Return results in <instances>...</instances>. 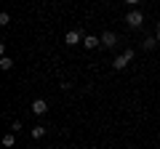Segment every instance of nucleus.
Returning <instances> with one entry per match:
<instances>
[{"mask_svg": "<svg viewBox=\"0 0 160 149\" xmlns=\"http://www.w3.org/2000/svg\"><path fill=\"white\" fill-rule=\"evenodd\" d=\"M83 46H86L88 51H93V48H99V46H102V40H99L96 35H86V40H83Z\"/></svg>", "mask_w": 160, "mask_h": 149, "instance_id": "423d86ee", "label": "nucleus"}, {"mask_svg": "<svg viewBox=\"0 0 160 149\" xmlns=\"http://www.w3.org/2000/svg\"><path fill=\"white\" fill-rule=\"evenodd\" d=\"M8 22H11V16H8V13H6V11H3V13H0V24H3V27H6V24H8Z\"/></svg>", "mask_w": 160, "mask_h": 149, "instance_id": "9b49d317", "label": "nucleus"}, {"mask_svg": "<svg viewBox=\"0 0 160 149\" xmlns=\"http://www.w3.org/2000/svg\"><path fill=\"white\" fill-rule=\"evenodd\" d=\"M19 128H22V123H19V120H13V123H11V131H13V133H19Z\"/></svg>", "mask_w": 160, "mask_h": 149, "instance_id": "f8f14e48", "label": "nucleus"}, {"mask_svg": "<svg viewBox=\"0 0 160 149\" xmlns=\"http://www.w3.org/2000/svg\"><path fill=\"white\" fill-rule=\"evenodd\" d=\"M155 37H158V43H160V22H158V27H155Z\"/></svg>", "mask_w": 160, "mask_h": 149, "instance_id": "ddd939ff", "label": "nucleus"}, {"mask_svg": "<svg viewBox=\"0 0 160 149\" xmlns=\"http://www.w3.org/2000/svg\"><path fill=\"white\" fill-rule=\"evenodd\" d=\"M126 3H128V6H136V3H139V0H126Z\"/></svg>", "mask_w": 160, "mask_h": 149, "instance_id": "4468645a", "label": "nucleus"}, {"mask_svg": "<svg viewBox=\"0 0 160 149\" xmlns=\"http://www.w3.org/2000/svg\"><path fill=\"white\" fill-rule=\"evenodd\" d=\"M29 109H32V115H46V112H48V104L43 101V99H35Z\"/></svg>", "mask_w": 160, "mask_h": 149, "instance_id": "20e7f679", "label": "nucleus"}, {"mask_svg": "<svg viewBox=\"0 0 160 149\" xmlns=\"http://www.w3.org/2000/svg\"><path fill=\"white\" fill-rule=\"evenodd\" d=\"M142 46L149 51V48H155V46H158V37H144V43H142Z\"/></svg>", "mask_w": 160, "mask_h": 149, "instance_id": "1a4fd4ad", "label": "nucleus"}, {"mask_svg": "<svg viewBox=\"0 0 160 149\" xmlns=\"http://www.w3.org/2000/svg\"><path fill=\"white\" fill-rule=\"evenodd\" d=\"M131 59H133V51H131V48H128L126 53H120V56H115L112 67H115V69H123V67H128V61H131Z\"/></svg>", "mask_w": 160, "mask_h": 149, "instance_id": "f03ea898", "label": "nucleus"}, {"mask_svg": "<svg viewBox=\"0 0 160 149\" xmlns=\"http://www.w3.org/2000/svg\"><path fill=\"white\" fill-rule=\"evenodd\" d=\"M80 40H86V37L80 35V29H69V32L64 35V43H67V46H78Z\"/></svg>", "mask_w": 160, "mask_h": 149, "instance_id": "7ed1b4c3", "label": "nucleus"}, {"mask_svg": "<svg viewBox=\"0 0 160 149\" xmlns=\"http://www.w3.org/2000/svg\"><path fill=\"white\" fill-rule=\"evenodd\" d=\"M16 144V133H6L3 136V147H13Z\"/></svg>", "mask_w": 160, "mask_h": 149, "instance_id": "0eeeda50", "label": "nucleus"}, {"mask_svg": "<svg viewBox=\"0 0 160 149\" xmlns=\"http://www.w3.org/2000/svg\"><path fill=\"white\" fill-rule=\"evenodd\" d=\"M142 22H144V13H142V11H131V13H126V24H128V27L139 29V27H142Z\"/></svg>", "mask_w": 160, "mask_h": 149, "instance_id": "f257e3e1", "label": "nucleus"}, {"mask_svg": "<svg viewBox=\"0 0 160 149\" xmlns=\"http://www.w3.org/2000/svg\"><path fill=\"white\" fill-rule=\"evenodd\" d=\"M102 46L104 48H115V46H118V35H115V32H104L102 35Z\"/></svg>", "mask_w": 160, "mask_h": 149, "instance_id": "39448f33", "label": "nucleus"}, {"mask_svg": "<svg viewBox=\"0 0 160 149\" xmlns=\"http://www.w3.org/2000/svg\"><path fill=\"white\" fill-rule=\"evenodd\" d=\"M29 133H32V138H43V136H46V128H43V125H35Z\"/></svg>", "mask_w": 160, "mask_h": 149, "instance_id": "6e6552de", "label": "nucleus"}, {"mask_svg": "<svg viewBox=\"0 0 160 149\" xmlns=\"http://www.w3.org/2000/svg\"><path fill=\"white\" fill-rule=\"evenodd\" d=\"M11 67H13V61H11L8 56H3V59H0V69H11Z\"/></svg>", "mask_w": 160, "mask_h": 149, "instance_id": "9d476101", "label": "nucleus"}]
</instances>
